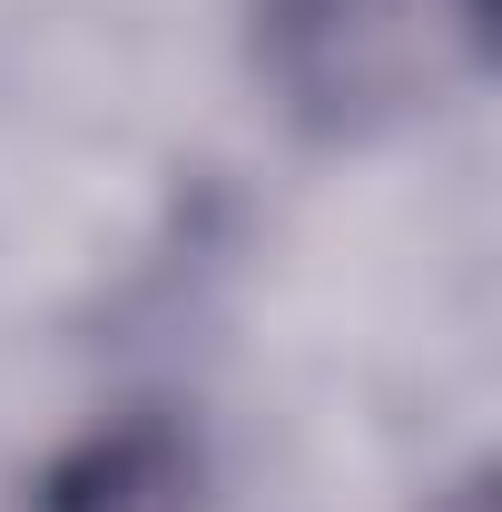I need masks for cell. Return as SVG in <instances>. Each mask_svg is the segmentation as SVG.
<instances>
[{
  "label": "cell",
  "instance_id": "obj_1",
  "mask_svg": "<svg viewBox=\"0 0 502 512\" xmlns=\"http://www.w3.org/2000/svg\"><path fill=\"white\" fill-rule=\"evenodd\" d=\"M256 50L306 128L365 138L434 109L453 69H483L493 0H256Z\"/></svg>",
  "mask_w": 502,
  "mask_h": 512
},
{
  "label": "cell",
  "instance_id": "obj_2",
  "mask_svg": "<svg viewBox=\"0 0 502 512\" xmlns=\"http://www.w3.org/2000/svg\"><path fill=\"white\" fill-rule=\"evenodd\" d=\"M443 512H502V493H493V473H473V483H463V493H453V503Z\"/></svg>",
  "mask_w": 502,
  "mask_h": 512
}]
</instances>
